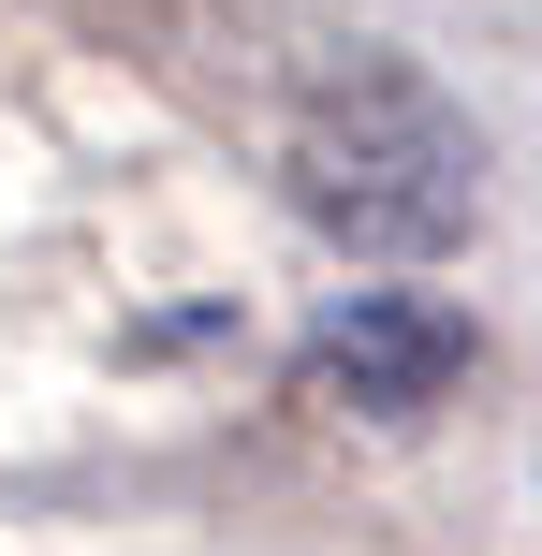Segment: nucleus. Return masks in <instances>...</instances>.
<instances>
[{
    "mask_svg": "<svg viewBox=\"0 0 542 556\" xmlns=\"http://www.w3.org/2000/svg\"><path fill=\"white\" fill-rule=\"evenodd\" d=\"M279 162H293V205H308L323 235L426 264V250L469 235V176H484V147H469V117L440 103L411 59H323Z\"/></svg>",
    "mask_w": 542,
    "mask_h": 556,
    "instance_id": "f257e3e1",
    "label": "nucleus"
},
{
    "mask_svg": "<svg viewBox=\"0 0 542 556\" xmlns=\"http://www.w3.org/2000/svg\"><path fill=\"white\" fill-rule=\"evenodd\" d=\"M308 381L352 395L367 425H411V410H440V395L469 381V323L440 293H352L338 323L308 337Z\"/></svg>",
    "mask_w": 542,
    "mask_h": 556,
    "instance_id": "f03ea898",
    "label": "nucleus"
}]
</instances>
